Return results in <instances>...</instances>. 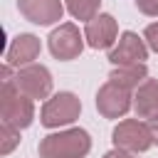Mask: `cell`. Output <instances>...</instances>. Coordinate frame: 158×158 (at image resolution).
Returning <instances> with one entry per match:
<instances>
[{
    "label": "cell",
    "instance_id": "5b68a950",
    "mask_svg": "<svg viewBox=\"0 0 158 158\" xmlns=\"http://www.w3.org/2000/svg\"><path fill=\"white\" fill-rule=\"evenodd\" d=\"M114 143L121 151L143 153V151H148L153 146V136H151V131H148L146 123H141L136 118H128V121H121L114 128Z\"/></svg>",
    "mask_w": 158,
    "mask_h": 158
},
{
    "label": "cell",
    "instance_id": "e0dca14e",
    "mask_svg": "<svg viewBox=\"0 0 158 158\" xmlns=\"http://www.w3.org/2000/svg\"><path fill=\"white\" fill-rule=\"evenodd\" d=\"M136 7H138L143 15L158 17V0H136Z\"/></svg>",
    "mask_w": 158,
    "mask_h": 158
},
{
    "label": "cell",
    "instance_id": "ac0fdd59",
    "mask_svg": "<svg viewBox=\"0 0 158 158\" xmlns=\"http://www.w3.org/2000/svg\"><path fill=\"white\" fill-rule=\"evenodd\" d=\"M146 126H148V131H151V136H153V143H158V114L151 116V118L146 121Z\"/></svg>",
    "mask_w": 158,
    "mask_h": 158
},
{
    "label": "cell",
    "instance_id": "3957f363",
    "mask_svg": "<svg viewBox=\"0 0 158 158\" xmlns=\"http://www.w3.org/2000/svg\"><path fill=\"white\" fill-rule=\"evenodd\" d=\"M79 111H81V104H79V99L74 96V94H69V91H62V94H57V96H52L44 106H42V126H47V128H54V126H67V123H72L77 116H79Z\"/></svg>",
    "mask_w": 158,
    "mask_h": 158
},
{
    "label": "cell",
    "instance_id": "277c9868",
    "mask_svg": "<svg viewBox=\"0 0 158 158\" xmlns=\"http://www.w3.org/2000/svg\"><path fill=\"white\" fill-rule=\"evenodd\" d=\"M15 86L30 99H47L52 91V74L42 64L20 67L15 74Z\"/></svg>",
    "mask_w": 158,
    "mask_h": 158
},
{
    "label": "cell",
    "instance_id": "52a82bcc",
    "mask_svg": "<svg viewBox=\"0 0 158 158\" xmlns=\"http://www.w3.org/2000/svg\"><path fill=\"white\" fill-rule=\"evenodd\" d=\"M84 49V42H81V35L79 30L72 25V22H64L59 25L52 35H49V52L57 57V59H74L79 57Z\"/></svg>",
    "mask_w": 158,
    "mask_h": 158
},
{
    "label": "cell",
    "instance_id": "7c38bea8",
    "mask_svg": "<svg viewBox=\"0 0 158 158\" xmlns=\"http://www.w3.org/2000/svg\"><path fill=\"white\" fill-rule=\"evenodd\" d=\"M133 109L138 118H151L158 114V79H146L133 94Z\"/></svg>",
    "mask_w": 158,
    "mask_h": 158
},
{
    "label": "cell",
    "instance_id": "5bb4252c",
    "mask_svg": "<svg viewBox=\"0 0 158 158\" xmlns=\"http://www.w3.org/2000/svg\"><path fill=\"white\" fill-rule=\"evenodd\" d=\"M99 2L101 0H67V10L77 17V20H94L96 17V10H99Z\"/></svg>",
    "mask_w": 158,
    "mask_h": 158
},
{
    "label": "cell",
    "instance_id": "30bf717a",
    "mask_svg": "<svg viewBox=\"0 0 158 158\" xmlns=\"http://www.w3.org/2000/svg\"><path fill=\"white\" fill-rule=\"evenodd\" d=\"M84 37H86V42H89L94 49H106V47H111L114 40H116V20H114L111 15H106V12L96 15L94 20L86 22Z\"/></svg>",
    "mask_w": 158,
    "mask_h": 158
},
{
    "label": "cell",
    "instance_id": "7a4b0ae2",
    "mask_svg": "<svg viewBox=\"0 0 158 158\" xmlns=\"http://www.w3.org/2000/svg\"><path fill=\"white\" fill-rule=\"evenodd\" d=\"M91 148V138L84 128H69L44 136L40 141V158H81Z\"/></svg>",
    "mask_w": 158,
    "mask_h": 158
},
{
    "label": "cell",
    "instance_id": "9a60e30c",
    "mask_svg": "<svg viewBox=\"0 0 158 158\" xmlns=\"http://www.w3.org/2000/svg\"><path fill=\"white\" fill-rule=\"evenodd\" d=\"M0 136H2V143H0V153L7 156L17 143H20V128L10 126V123H2L0 126Z\"/></svg>",
    "mask_w": 158,
    "mask_h": 158
},
{
    "label": "cell",
    "instance_id": "8fae6325",
    "mask_svg": "<svg viewBox=\"0 0 158 158\" xmlns=\"http://www.w3.org/2000/svg\"><path fill=\"white\" fill-rule=\"evenodd\" d=\"M37 54H40V40L35 35H17L10 42L5 59L10 67H20V64L27 67L32 64V59H37Z\"/></svg>",
    "mask_w": 158,
    "mask_h": 158
},
{
    "label": "cell",
    "instance_id": "9c48e42d",
    "mask_svg": "<svg viewBox=\"0 0 158 158\" xmlns=\"http://www.w3.org/2000/svg\"><path fill=\"white\" fill-rule=\"evenodd\" d=\"M148 49L143 44V40H138V35L133 32H123L118 37V44L109 52V59L118 67H126V64H143Z\"/></svg>",
    "mask_w": 158,
    "mask_h": 158
},
{
    "label": "cell",
    "instance_id": "2e32d148",
    "mask_svg": "<svg viewBox=\"0 0 158 158\" xmlns=\"http://www.w3.org/2000/svg\"><path fill=\"white\" fill-rule=\"evenodd\" d=\"M143 37H146L148 47H151L153 52H158V22L148 25V27H146V32H143Z\"/></svg>",
    "mask_w": 158,
    "mask_h": 158
},
{
    "label": "cell",
    "instance_id": "8992f818",
    "mask_svg": "<svg viewBox=\"0 0 158 158\" xmlns=\"http://www.w3.org/2000/svg\"><path fill=\"white\" fill-rule=\"evenodd\" d=\"M131 106H133V101H131L128 89H123V86H118V84H114V81L104 84V86L99 89V94H96V109H99V114L106 116V118H118V116H123Z\"/></svg>",
    "mask_w": 158,
    "mask_h": 158
},
{
    "label": "cell",
    "instance_id": "4fadbf2b",
    "mask_svg": "<svg viewBox=\"0 0 158 158\" xmlns=\"http://www.w3.org/2000/svg\"><path fill=\"white\" fill-rule=\"evenodd\" d=\"M148 77V69L146 64H126V67H118L109 74V81L123 86V89H138V84H143Z\"/></svg>",
    "mask_w": 158,
    "mask_h": 158
},
{
    "label": "cell",
    "instance_id": "ba28073f",
    "mask_svg": "<svg viewBox=\"0 0 158 158\" xmlns=\"http://www.w3.org/2000/svg\"><path fill=\"white\" fill-rule=\"evenodd\" d=\"M17 10L25 20L35 25H52L62 20V2L59 0H17Z\"/></svg>",
    "mask_w": 158,
    "mask_h": 158
},
{
    "label": "cell",
    "instance_id": "6da1fadb",
    "mask_svg": "<svg viewBox=\"0 0 158 158\" xmlns=\"http://www.w3.org/2000/svg\"><path fill=\"white\" fill-rule=\"evenodd\" d=\"M0 116H2V123H10V126H15V128H27V126L32 123V116H35L32 99L25 96V94L15 86V79H10V64L2 67Z\"/></svg>",
    "mask_w": 158,
    "mask_h": 158
},
{
    "label": "cell",
    "instance_id": "d6986e66",
    "mask_svg": "<svg viewBox=\"0 0 158 158\" xmlns=\"http://www.w3.org/2000/svg\"><path fill=\"white\" fill-rule=\"evenodd\" d=\"M104 158H136V156H131L128 151H121V148H114V151H109Z\"/></svg>",
    "mask_w": 158,
    "mask_h": 158
}]
</instances>
